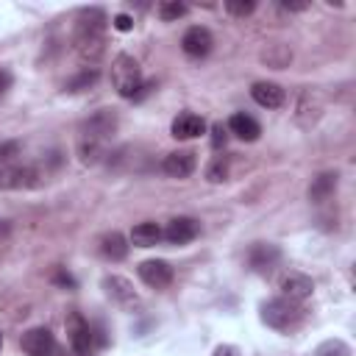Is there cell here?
<instances>
[{"mask_svg": "<svg viewBox=\"0 0 356 356\" xmlns=\"http://www.w3.org/2000/svg\"><path fill=\"white\" fill-rule=\"evenodd\" d=\"M106 25H108V17L103 8H83L78 14V22H75L72 50L92 70L106 53Z\"/></svg>", "mask_w": 356, "mask_h": 356, "instance_id": "cell-1", "label": "cell"}, {"mask_svg": "<svg viewBox=\"0 0 356 356\" xmlns=\"http://www.w3.org/2000/svg\"><path fill=\"white\" fill-rule=\"evenodd\" d=\"M111 83H114L120 97L136 100V95L142 89V67H139V61L134 56H128V53H120L111 61Z\"/></svg>", "mask_w": 356, "mask_h": 356, "instance_id": "cell-2", "label": "cell"}, {"mask_svg": "<svg viewBox=\"0 0 356 356\" xmlns=\"http://www.w3.org/2000/svg\"><path fill=\"white\" fill-rule=\"evenodd\" d=\"M261 320L264 325L275 328V331H292L300 325L303 320V309L295 303V300H286V298H273L261 306Z\"/></svg>", "mask_w": 356, "mask_h": 356, "instance_id": "cell-3", "label": "cell"}, {"mask_svg": "<svg viewBox=\"0 0 356 356\" xmlns=\"http://www.w3.org/2000/svg\"><path fill=\"white\" fill-rule=\"evenodd\" d=\"M117 125H120L117 111H114V108H100V111H95L89 120H83V125H81V136L106 145V142L117 134Z\"/></svg>", "mask_w": 356, "mask_h": 356, "instance_id": "cell-4", "label": "cell"}, {"mask_svg": "<svg viewBox=\"0 0 356 356\" xmlns=\"http://www.w3.org/2000/svg\"><path fill=\"white\" fill-rule=\"evenodd\" d=\"M19 348H22L28 356H61V345L56 342V337H53L50 328H44V325L28 328V331L19 337Z\"/></svg>", "mask_w": 356, "mask_h": 356, "instance_id": "cell-5", "label": "cell"}, {"mask_svg": "<svg viewBox=\"0 0 356 356\" xmlns=\"http://www.w3.org/2000/svg\"><path fill=\"white\" fill-rule=\"evenodd\" d=\"M64 328H67V339H70V348L75 356H89L95 342H92V325L78 314V312H70L64 317Z\"/></svg>", "mask_w": 356, "mask_h": 356, "instance_id": "cell-6", "label": "cell"}, {"mask_svg": "<svg viewBox=\"0 0 356 356\" xmlns=\"http://www.w3.org/2000/svg\"><path fill=\"white\" fill-rule=\"evenodd\" d=\"M103 289H106V295H108L117 306H122V309H139V306H142L139 292L134 289V284H131L125 275H117V273L106 275V278H103Z\"/></svg>", "mask_w": 356, "mask_h": 356, "instance_id": "cell-7", "label": "cell"}, {"mask_svg": "<svg viewBox=\"0 0 356 356\" xmlns=\"http://www.w3.org/2000/svg\"><path fill=\"white\" fill-rule=\"evenodd\" d=\"M278 289L286 300H306L312 292H314V281L306 275V273H298V270H289L278 278Z\"/></svg>", "mask_w": 356, "mask_h": 356, "instance_id": "cell-8", "label": "cell"}, {"mask_svg": "<svg viewBox=\"0 0 356 356\" xmlns=\"http://www.w3.org/2000/svg\"><path fill=\"white\" fill-rule=\"evenodd\" d=\"M211 44H214V36H211V31L203 28V25H192V28H186V33L181 36V50H184L186 56H192V58L209 56V53H211Z\"/></svg>", "mask_w": 356, "mask_h": 356, "instance_id": "cell-9", "label": "cell"}, {"mask_svg": "<svg viewBox=\"0 0 356 356\" xmlns=\"http://www.w3.org/2000/svg\"><path fill=\"white\" fill-rule=\"evenodd\" d=\"M136 273H139V278L147 284V286H153V289H164V286H170L172 284V267H170V261H164V259H147V261H142L139 267H136Z\"/></svg>", "mask_w": 356, "mask_h": 356, "instance_id": "cell-10", "label": "cell"}, {"mask_svg": "<svg viewBox=\"0 0 356 356\" xmlns=\"http://www.w3.org/2000/svg\"><path fill=\"white\" fill-rule=\"evenodd\" d=\"M197 234H200V222L195 217H172L167 228L161 231V239H167L170 245H186Z\"/></svg>", "mask_w": 356, "mask_h": 356, "instance_id": "cell-11", "label": "cell"}, {"mask_svg": "<svg viewBox=\"0 0 356 356\" xmlns=\"http://www.w3.org/2000/svg\"><path fill=\"white\" fill-rule=\"evenodd\" d=\"M39 184V172L25 164H11L0 170V189H28Z\"/></svg>", "mask_w": 356, "mask_h": 356, "instance_id": "cell-12", "label": "cell"}, {"mask_svg": "<svg viewBox=\"0 0 356 356\" xmlns=\"http://www.w3.org/2000/svg\"><path fill=\"white\" fill-rule=\"evenodd\" d=\"M197 167V159L192 150H175V153H167L164 161H161V170L170 175V178H189Z\"/></svg>", "mask_w": 356, "mask_h": 356, "instance_id": "cell-13", "label": "cell"}, {"mask_svg": "<svg viewBox=\"0 0 356 356\" xmlns=\"http://www.w3.org/2000/svg\"><path fill=\"white\" fill-rule=\"evenodd\" d=\"M250 97H253L261 108H281L284 100H286V92H284L278 83H273V81H256V83L250 86Z\"/></svg>", "mask_w": 356, "mask_h": 356, "instance_id": "cell-14", "label": "cell"}, {"mask_svg": "<svg viewBox=\"0 0 356 356\" xmlns=\"http://www.w3.org/2000/svg\"><path fill=\"white\" fill-rule=\"evenodd\" d=\"M278 261H281V248L278 245H270V242H256L250 248V253H248V264L253 270H259V273L273 270Z\"/></svg>", "mask_w": 356, "mask_h": 356, "instance_id": "cell-15", "label": "cell"}, {"mask_svg": "<svg viewBox=\"0 0 356 356\" xmlns=\"http://www.w3.org/2000/svg\"><path fill=\"white\" fill-rule=\"evenodd\" d=\"M170 131H172L175 139H195V136H200V134L206 131V120H203L200 114L184 111V114H178V117L172 120Z\"/></svg>", "mask_w": 356, "mask_h": 356, "instance_id": "cell-16", "label": "cell"}, {"mask_svg": "<svg viewBox=\"0 0 356 356\" xmlns=\"http://www.w3.org/2000/svg\"><path fill=\"white\" fill-rule=\"evenodd\" d=\"M337 184H339V175H337L334 170H325V172L314 175L312 184H309V200H312V203H325V200H331L334 192H337Z\"/></svg>", "mask_w": 356, "mask_h": 356, "instance_id": "cell-17", "label": "cell"}, {"mask_svg": "<svg viewBox=\"0 0 356 356\" xmlns=\"http://www.w3.org/2000/svg\"><path fill=\"white\" fill-rule=\"evenodd\" d=\"M225 128H228L234 136H239L242 142H256L259 134H261V125H259L250 114H231V120H228Z\"/></svg>", "mask_w": 356, "mask_h": 356, "instance_id": "cell-18", "label": "cell"}, {"mask_svg": "<svg viewBox=\"0 0 356 356\" xmlns=\"http://www.w3.org/2000/svg\"><path fill=\"white\" fill-rule=\"evenodd\" d=\"M128 239L120 234V231H108L100 236V253L108 259V261H122L128 256Z\"/></svg>", "mask_w": 356, "mask_h": 356, "instance_id": "cell-19", "label": "cell"}, {"mask_svg": "<svg viewBox=\"0 0 356 356\" xmlns=\"http://www.w3.org/2000/svg\"><path fill=\"white\" fill-rule=\"evenodd\" d=\"M159 239H161V228L156 222H150V220L136 222L134 231H131V242L136 248H153V245H159Z\"/></svg>", "mask_w": 356, "mask_h": 356, "instance_id": "cell-20", "label": "cell"}, {"mask_svg": "<svg viewBox=\"0 0 356 356\" xmlns=\"http://www.w3.org/2000/svg\"><path fill=\"white\" fill-rule=\"evenodd\" d=\"M261 61H264L267 67H273V70H284V67L292 61V50H289L286 44H281V42L267 44V47L261 50Z\"/></svg>", "mask_w": 356, "mask_h": 356, "instance_id": "cell-21", "label": "cell"}, {"mask_svg": "<svg viewBox=\"0 0 356 356\" xmlns=\"http://www.w3.org/2000/svg\"><path fill=\"white\" fill-rule=\"evenodd\" d=\"M97 78H100V72L92 70V67H86V70H81L78 75H72V78L64 83V89H67V92H83V89H89V86H95Z\"/></svg>", "mask_w": 356, "mask_h": 356, "instance_id": "cell-22", "label": "cell"}, {"mask_svg": "<svg viewBox=\"0 0 356 356\" xmlns=\"http://www.w3.org/2000/svg\"><path fill=\"white\" fill-rule=\"evenodd\" d=\"M78 156H81L83 164H97L100 156H103V145L95 142V139H83V136H81V142H78Z\"/></svg>", "mask_w": 356, "mask_h": 356, "instance_id": "cell-23", "label": "cell"}, {"mask_svg": "<svg viewBox=\"0 0 356 356\" xmlns=\"http://www.w3.org/2000/svg\"><path fill=\"white\" fill-rule=\"evenodd\" d=\"M314 356H353V350H350V345L342 342V339H325V342L317 345Z\"/></svg>", "mask_w": 356, "mask_h": 356, "instance_id": "cell-24", "label": "cell"}, {"mask_svg": "<svg viewBox=\"0 0 356 356\" xmlns=\"http://www.w3.org/2000/svg\"><path fill=\"white\" fill-rule=\"evenodd\" d=\"M228 178V159L225 156H214L211 164L206 167V181L211 184H222Z\"/></svg>", "mask_w": 356, "mask_h": 356, "instance_id": "cell-25", "label": "cell"}, {"mask_svg": "<svg viewBox=\"0 0 356 356\" xmlns=\"http://www.w3.org/2000/svg\"><path fill=\"white\" fill-rule=\"evenodd\" d=\"M189 8L184 6V3H178V0H172V3H159V17L164 19V22H172V19H181L184 14H186Z\"/></svg>", "mask_w": 356, "mask_h": 356, "instance_id": "cell-26", "label": "cell"}, {"mask_svg": "<svg viewBox=\"0 0 356 356\" xmlns=\"http://www.w3.org/2000/svg\"><path fill=\"white\" fill-rule=\"evenodd\" d=\"M253 8H256L253 0H228L225 3V11L231 17H248V14H253Z\"/></svg>", "mask_w": 356, "mask_h": 356, "instance_id": "cell-27", "label": "cell"}, {"mask_svg": "<svg viewBox=\"0 0 356 356\" xmlns=\"http://www.w3.org/2000/svg\"><path fill=\"white\" fill-rule=\"evenodd\" d=\"M225 139H228V128H225L222 122H217V125H211V147H214V150H220V147H225Z\"/></svg>", "mask_w": 356, "mask_h": 356, "instance_id": "cell-28", "label": "cell"}, {"mask_svg": "<svg viewBox=\"0 0 356 356\" xmlns=\"http://www.w3.org/2000/svg\"><path fill=\"white\" fill-rule=\"evenodd\" d=\"M53 284H58V286H64V289H75V278H72L64 267H58V270L53 273Z\"/></svg>", "mask_w": 356, "mask_h": 356, "instance_id": "cell-29", "label": "cell"}, {"mask_svg": "<svg viewBox=\"0 0 356 356\" xmlns=\"http://www.w3.org/2000/svg\"><path fill=\"white\" fill-rule=\"evenodd\" d=\"M17 153H19V142H17V139H11V142H0V161L14 159Z\"/></svg>", "mask_w": 356, "mask_h": 356, "instance_id": "cell-30", "label": "cell"}, {"mask_svg": "<svg viewBox=\"0 0 356 356\" xmlns=\"http://www.w3.org/2000/svg\"><path fill=\"white\" fill-rule=\"evenodd\" d=\"M111 25H114L117 31H131V28H134V17H128V14H117V17L111 19Z\"/></svg>", "mask_w": 356, "mask_h": 356, "instance_id": "cell-31", "label": "cell"}, {"mask_svg": "<svg viewBox=\"0 0 356 356\" xmlns=\"http://www.w3.org/2000/svg\"><path fill=\"white\" fill-rule=\"evenodd\" d=\"M11 81H14V78H11V72H8L6 67H0V97L11 89Z\"/></svg>", "mask_w": 356, "mask_h": 356, "instance_id": "cell-32", "label": "cell"}, {"mask_svg": "<svg viewBox=\"0 0 356 356\" xmlns=\"http://www.w3.org/2000/svg\"><path fill=\"white\" fill-rule=\"evenodd\" d=\"M214 356H236V348H234V345H220V348L214 350Z\"/></svg>", "mask_w": 356, "mask_h": 356, "instance_id": "cell-33", "label": "cell"}, {"mask_svg": "<svg viewBox=\"0 0 356 356\" xmlns=\"http://www.w3.org/2000/svg\"><path fill=\"white\" fill-rule=\"evenodd\" d=\"M281 8H284V11H303L306 3H281Z\"/></svg>", "mask_w": 356, "mask_h": 356, "instance_id": "cell-34", "label": "cell"}, {"mask_svg": "<svg viewBox=\"0 0 356 356\" xmlns=\"http://www.w3.org/2000/svg\"><path fill=\"white\" fill-rule=\"evenodd\" d=\"M11 234V222L8 220H0V239H6Z\"/></svg>", "mask_w": 356, "mask_h": 356, "instance_id": "cell-35", "label": "cell"}, {"mask_svg": "<svg viewBox=\"0 0 356 356\" xmlns=\"http://www.w3.org/2000/svg\"><path fill=\"white\" fill-rule=\"evenodd\" d=\"M0 348H3V334H0Z\"/></svg>", "mask_w": 356, "mask_h": 356, "instance_id": "cell-36", "label": "cell"}]
</instances>
